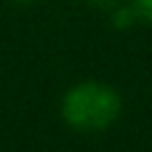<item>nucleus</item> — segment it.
I'll return each mask as SVG.
<instances>
[{
  "mask_svg": "<svg viewBox=\"0 0 152 152\" xmlns=\"http://www.w3.org/2000/svg\"><path fill=\"white\" fill-rule=\"evenodd\" d=\"M61 120L77 134H102L123 115V96L112 83L80 80L69 86L59 104Z\"/></svg>",
  "mask_w": 152,
  "mask_h": 152,
  "instance_id": "obj_1",
  "label": "nucleus"
},
{
  "mask_svg": "<svg viewBox=\"0 0 152 152\" xmlns=\"http://www.w3.org/2000/svg\"><path fill=\"white\" fill-rule=\"evenodd\" d=\"M86 5H91V8H96V11H110V8H115L120 0H83Z\"/></svg>",
  "mask_w": 152,
  "mask_h": 152,
  "instance_id": "obj_4",
  "label": "nucleus"
},
{
  "mask_svg": "<svg viewBox=\"0 0 152 152\" xmlns=\"http://www.w3.org/2000/svg\"><path fill=\"white\" fill-rule=\"evenodd\" d=\"M131 5L136 8V13H139L142 21H150L152 24V0H131Z\"/></svg>",
  "mask_w": 152,
  "mask_h": 152,
  "instance_id": "obj_3",
  "label": "nucleus"
},
{
  "mask_svg": "<svg viewBox=\"0 0 152 152\" xmlns=\"http://www.w3.org/2000/svg\"><path fill=\"white\" fill-rule=\"evenodd\" d=\"M107 13H110V21H112L115 29H131L136 21H142L139 13H136V8H134L131 3H123V0H120L115 8H110Z\"/></svg>",
  "mask_w": 152,
  "mask_h": 152,
  "instance_id": "obj_2",
  "label": "nucleus"
},
{
  "mask_svg": "<svg viewBox=\"0 0 152 152\" xmlns=\"http://www.w3.org/2000/svg\"><path fill=\"white\" fill-rule=\"evenodd\" d=\"M13 3H16V5H32L35 0H13Z\"/></svg>",
  "mask_w": 152,
  "mask_h": 152,
  "instance_id": "obj_5",
  "label": "nucleus"
}]
</instances>
